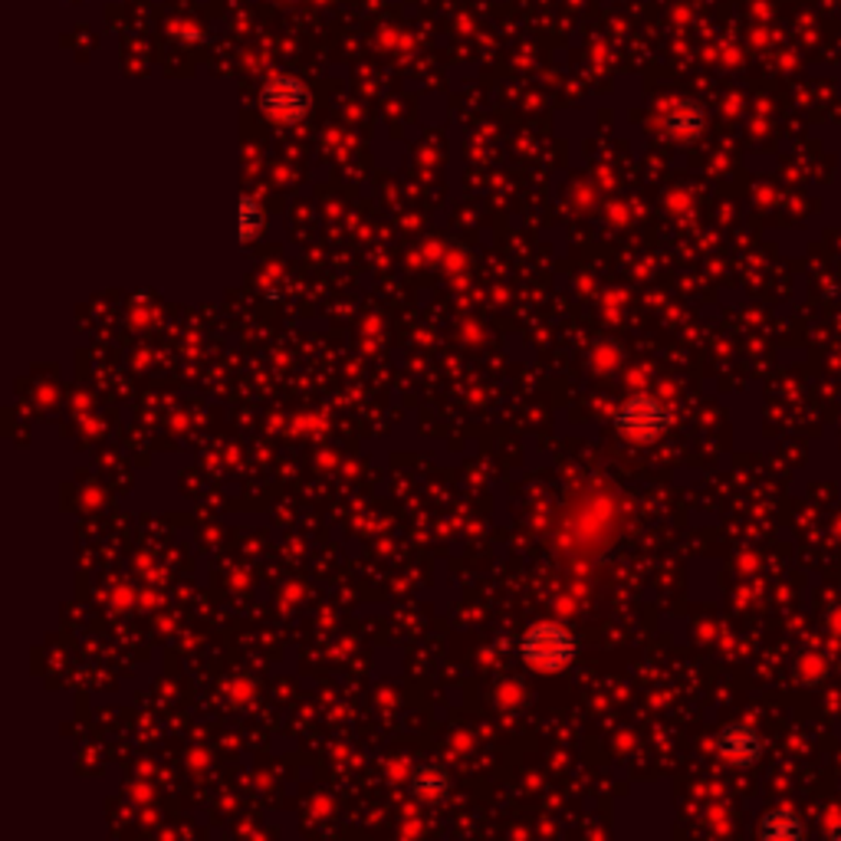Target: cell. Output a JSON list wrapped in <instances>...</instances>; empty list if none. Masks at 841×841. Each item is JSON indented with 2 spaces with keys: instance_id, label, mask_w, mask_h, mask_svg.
Listing matches in <instances>:
<instances>
[{
  "instance_id": "6da1fadb",
  "label": "cell",
  "mask_w": 841,
  "mask_h": 841,
  "mask_svg": "<svg viewBox=\"0 0 841 841\" xmlns=\"http://www.w3.org/2000/svg\"><path fill=\"white\" fill-rule=\"evenodd\" d=\"M576 634L559 622H539L523 634L520 654L536 670H563L576 657Z\"/></svg>"
},
{
  "instance_id": "7a4b0ae2",
  "label": "cell",
  "mask_w": 841,
  "mask_h": 841,
  "mask_svg": "<svg viewBox=\"0 0 841 841\" xmlns=\"http://www.w3.org/2000/svg\"><path fill=\"white\" fill-rule=\"evenodd\" d=\"M260 109H263L273 122H280V125H296V122H303V119L309 116V109H313V92H309V86H306L299 76L280 73V76H270V79L263 83V89H260Z\"/></svg>"
},
{
  "instance_id": "3957f363",
  "label": "cell",
  "mask_w": 841,
  "mask_h": 841,
  "mask_svg": "<svg viewBox=\"0 0 841 841\" xmlns=\"http://www.w3.org/2000/svg\"><path fill=\"white\" fill-rule=\"evenodd\" d=\"M670 412L657 402V398H647V395H637V398H629L619 415H615V427L622 437L629 440H637V444H651L657 440L667 427H670Z\"/></svg>"
},
{
  "instance_id": "277c9868",
  "label": "cell",
  "mask_w": 841,
  "mask_h": 841,
  "mask_svg": "<svg viewBox=\"0 0 841 841\" xmlns=\"http://www.w3.org/2000/svg\"><path fill=\"white\" fill-rule=\"evenodd\" d=\"M717 753H720V760H727L730 766L746 769V766H756V763L763 760L766 743H763V736H760L756 727H750V723H727V727L717 733Z\"/></svg>"
},
{
  "instance_id": "5b68a950",
  "label": "cell",
  "mask_w": 841,
  "mask_h": 841,
  "mask_svg": "<svg viewBox=\"0 0 841 841\" xmlns=\"http://www.w3.org/2000/svg\"><path fill=\"white\" fill-rule=\"evenodd\" d=\"M664 132L677 142H690L703 132V109L693 102H677L667 116H664Z\"/></svg>"
},
{
  "instance_id": "8992f818",
  "label": "cell",
  "mask_w": 841,
  "mask_h": 841,
  "mask_svg": "<svg viewBox=\"0 0 841 841\" xmlns=\"http://www.w3.org/2000/svg\"><path fill=\"white\" fill-rule=\"evenodd\" d=\"M756 832L769 841H799L806 839V822L793 809H773L760 819Z\"/></svg>"
},
{
  "instance_id": "52a82bcc",
  "label": "cell",
  "mask_w": 841,
  "mask_h": 841,
  "mask_svg": "<svg viewBox=\"0 0 841 841\" xmlns=\"http://www.w3.org/2000/svg\"><path fill=\"white\" fill-rule=\"evenodd\" d=\"M412 789H415V796H420V799H440L450 789V773L444 766L430 763V766H424V769H418L412 776Z\"/></svg>"
},
{
  "instance_id": "ba28073f",
  "label": "cell",
  "mask_w": 841,
  "mask_h": 841,
  "mask_svg": "<svg viewBox=\"0 0 841 841\" xmlns=\"http://www.w3.org/2000/svg\"><path fill=\"white\" fill-rule=\"evenodd\" d=\"M237 230H240L243 243H253L260 237V230H263V208L250 195H243L240 205H237Z\"/></svg>"
},
{
  "instance_id": "9c48e42d",
  "label": "cell",
  "mask_w": 841,
  "mask_h": 841,
  "mask_svg": "<svg viewBox=\"0 0 841 841\" xmlns=\"http://www.w3.org/2000/svg\"><path fill=\"white\" fill-rule=\"evenodd\" d=\"M826 832H829L832 839H841V816L832 822V826H829V829H826Z\"/></svg>"
}]
</instances>
